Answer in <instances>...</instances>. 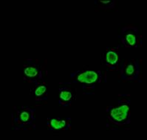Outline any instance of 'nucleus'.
<instances>
[{
	"label": "nucleus",
	"instance_id": "nucleus-5",
	"mask_svg": "<svg viewBox=\"0 0 147 140\" xmlns=\"http://www.w3.org/2000/svg\"><path fill=\"white\" fill-rule=\"evenodd\" d=\"M24 73L25 74V76L28 78H35L36 77L38 74V69L34 66H27L24 68Z\"/></svg>",
	"mask_w": 147,
	"mask_h": 140
},
{
	"label": "nucleus",
	"instance_id": "nucleus-6",
	"mask_svg": "<svg viewBox=\"0 0 147 140\" xmlns=\"http://www.w3.org/2000/svg\"><path fill=\"white\" fill-rule=\"evenodd\" d=\"M59 97L61 100L64 102H68L73 97V94L67 90H62L59 94Z\"/></svg>",
	"mask_w": 147,
	"mask_h": 140
},
{
	"label": "nucleus",
	"instance_id": "nucleus-10",
	"mask_svg": "<svg viewBox=\"0 0 147 140\" xmlns=\"http://www.w3.org/2000/svg\"><path fill=\"white\" fill-rule=\"evenodd\" d=\"M125 71H126V74L127 75H131L135 72V67L132 64H129L128 66H126Z\"/></svg>",
	"mask_w": 147,
	"mask_h": 140
},
{
	"label": "nucleus",
	"instance_id": "nucleus-3",
	"mask_svg": "<svg viewBox=\"0 0 147 140\" xmlns=\"http://www.w3.org/2000/svg\"><path fill=\"white\" fill-rule=\"evenodd\" d=\"M119 56L118 53L114 51L109 50L106 53V61L110 65H115L118 62Z\"/></svg>",
	"mask_w": 147,
	"mask_h": 140
},
{
	"label": "nucleus",
	"instance_id": "nucleus-4",
	"mask_svg": "<svg viewBox=\"0 0 147 140\" xmlns=\"http://www.w3.org/2000/svg\"><path fill=\"white\" fill-rule=\"evenodd\" d=\"M66 121L64 119L59 120L57 119H51L50 121V126L55 130H61L66 126Z\"/></svg>",
	"mask_w": 147,
	"mask_h": 140
},
{
	"label": "nucleus",
	"instance_id": "nucleus-7",
	"mask_svg": "<svg viewBox=\"0 0 147 140\" xmlns=\"http://www.w3.org/2000/svg\"><path fill=\"white\" fill-rule=\"evenodd\" d=\"M46 92H47V87L45 86V85H40L35 89L34 94L36 97H41Z\"/></svg>",
	"mask_w": 147,
	"mask_h": 140
},
{
	"label": "nucleus",
	"instance_id": "nucleus-2",
	"mask_svg": "<svg viewBox=\"0 0 147 140\" xmlns=\"http://www.w3.org/2000/svg\"><path fill=\"white\" fill-rule=\"evenodd\" d=\"M98 79V74L93 70H87L80 73L77 76V80L79 83L86 84H92L97 82Z\"/></svg>",
	"mask_w": 147,
	"mask_h": 140
},
{
	"label": "nucleus",
	"instance_id": "nucleus-9",
	"mask_svg": "<svg viewBox=\"0 0 147 140\" xmlns=\"http://www.w3.org/2000/svg\"><path fill=\"white\" fill-rule=\"evenodd\" d=\"M30 117V115L29 112L28 111H22L21 112L20 115H19V118H20V120L23 123H27V122L29 121Z\"/></svg>",
	"mask_w": 147,
	"mask_h": 140
},
{
	"label": "nucleus",
	"instance_id": "nucleus-11",
	"mask_svg": "<svg viewBox=\"0 0 147 140\" xmlns=\"http://www.w3.org/2000/svg\"><path fill=\"white\" fill-rule=\"evenodd\" d=\"M100 2H101V3H103V4H104V5H106V4L109 3V2H110V1H109V0H100Z\"/></svg>",
	"mask_w": 147,
	"mask_h": 140
},
{
	"label": "nucleus",
	"instance_id": "nucleus-1",
	"mask_svg": "<svg viewBox=\"0 0 147 140\" xmlns=\"http://www.w3.org/2000/svg\"><path fill=\"white\" fill-rule=\"evenodd\" d=\"M129 109V106L126 104L121 105L118 107L113 108L110 111V117L115 121L118 123L123 122L128 117Z\"/></svg>",
	"mask_w": 147,
	"mask_h": 140
},
{
	"label": "nucleus",
	"instance_id": "nucleus-8",
	"mask_svg": "<svg viewBox=\"0 0 147 140\" xmlns=\"http://www.w3.org/2000/svg\"><path fill=\"white\" fill-rule=\"evenodd\" d=\"M126 41L130 46H135L136 44V37L135 35L129 33L126 36Z\"/></svg>",
	"mask_w": 147,
	"mask_h": 140
}]
</instances>
